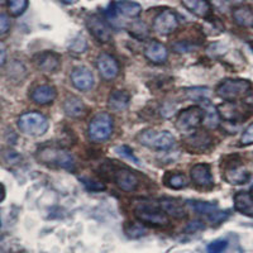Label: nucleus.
Returning <instances> with one entry per match:
<instances>
[{
	"label": "nucleus",
	"instance_id": "nucleus-1",
	"mask_svg": "<svg viewBox=\"0 0 253 253\" xmlns=\"http://www.w3.org/2000/svg\"><path fill=\"white\" fill-rule=\"evenodd\" d=\"M36 158L40 164L49 167L63 169L67 171H72L75 169V160L71 153L57 146L41 147L36 152Z\"/></svg>",
	"mask_w": 253,
	"mask_h": 253
},
{
	"label": "nucleus",
	"instance_id": "nucleus-2",
	"mask_svg": "<svg viewBox=\"0 0 253 253\" xmlns=\"http://www.w3.org/2000/svg\"><path fill=\"white\" fill-rule=\"evenodd\" d=\"M134 215L142 223L155 225V227H165L170 221L166 214L160 209L158 203H151L143 200L141 203H135L134 205Z\"/></svg>",
	"mask_w": 253,
	"mask_h": 253
},
{
	"label": "nucleus",
	"instance_id": "nucleus-3",
	"mask_svg": "<svg viewBox=\"0 0 253 253\" xmlns=\"http://www.w3.org/2000/svg\"><path fill=\"white\" fill-rule=\"evenodd\" d=\"M216 95L225 101H236L246 98L251 92V83L243 79H227L221 81L215 89Z\"/></svg>",
	"mask_w": 253,
	"mask_h": 253
},
{
	"label": "nucleus",
	"instance_id": "nucleus-4",
	"mask_svg": "<svg viewBox=\"0 0 253 253\" xmlns=\"http://www.w3.org/2000/svg\"><path fill=\"white\" fill-rule=\"evenodd\" d=\"M18 128L24 134L40 137L48 130L49 123L43 114L37 112H27L23 113L18 119Z\"/></svg>",
	"mask_w": 253,
	"mask_h": 253
},
{
	"label": "nucleus",
	"instance_id": "nucleus-5",
	"mask_svg": "<svg viewBox=\"0 0 253 253\" xmlns=\"http://www.w3.org/2000/svg\"><path fill=\"white\" fill-rule=\"evenodd\" d=\"M114 130V119L109 113L101 112L95 114L89 123V137L94 142H104L109 139Z\"/></svg>",
	"mask_w": 253,
	"mask_h": 253
},
{
	"label": "nucleus",
	"instance_id": "nucleus-6",
	"mask_svg": "<svg viewBox=\"0 0 253 253\" xmlns=\"http://www.w3.org/2000/svg\"><path fill=\"white\" fill-rule=\"evenodd\" d=\"M137 141L142 146L152 148V150L165 151L175 144V137L169 130L144 129L137 135Z\"/></svg>",
	"mask_w": 253,
	"mask_h": 253
},
{
	"label": "nucleus",
	"instance_id": "nucleus-7",
	"mask_svg": "<svg viewBox=\"0 0 253 253\" xmlns=\"http://www.w3.org/2000/svg\"><path fill=\"white\" fill-rule=\"evenodd\" d=\"M204 121V109L198 105H193L178 113L175 119L176 129L180 132H191L195 130Z\"/></svg>",
	"mask_w": 253,
	"mask_h": 253
},
{
	"label": "nucleus",
	"instance_id": "nucleus-8",
	"mask_svg": "<svg viewBox=\"0 0 253 253\" xmlns=\"http://www.w3.org/2000/svg\"><path fill=\"white\" fill-rule=\"evenodd\" d=\"M214 143L213 137L205 130H196L190 133L182 139V144L190 153H205Z\"/></svg>",
	"mask_w": 253,
	"mask_h": 253
},
{
	"label": "nucleus",
	"instance_id": "nucleus-9",
	"mask_svg": "<svg viewBox=\"0 0 253 253\" xmlns=\"http://www.w3.org/2000/svg\"><path fill=\"white\" fill-rule=\"evenodd\" d=\"M86 27L89 29L90 35L95 40H98L100 43H107V42H109L112 40V27L109 26L107 19H104L101 15L92 14L90 17H87Z\"/></svg>",
	"mask_w": 253,
	"mask_h": 253
},
{
	"label": "nucleus",
	"instance_id": "nucleus-10",
	"mask_svg": "<svg viewBox=\"0 0 253 253\" xmlns=\"http://www.w3.org/2000/svg\"><path fill=\"white\" fill-rule=\"evenodd\" d=\"M178 17L173 10L166 9L158 13L153 19V31L161 36H169L177 29Z\"/></svg>",
	"mask_w": 253,
	"mask_h": 253
},
{
	"label": "nucleus",
	"instance_id": "nucleus-11",
	"mask_svg": "<svg viewBox=\"0 0 253 253\" xmlns=\"http://www.w3.org/2000/svg\"><path fill=\"white\" fill-rule=\"evenodd\" d=\"M142 12L141 4L134 1H115L109 5L108 15L110 19H117L118 17L137 18Z\"/></svg>",
	"mask_w": 253,
	"mask_h": 253
},
{
	"label": "nucleus",
	"instance_id": "nucleus-12",
	"mask_svg": "<svg viewBox=\"0 0 253 253\" xmlns=\"http://www.w3.org/2000/svg\"><path fill=\"white\" fill-rule=\"evenodd\" d=\"M33 63L42 72L53 74L60 69L61 57L58 53L53 51H43L33 56Z\"/></svg>",
	"mask_w": 253,
	"mask_h": 253
},
{
	"label": "nucleus",
	"instance_id": "nucleus-13",
	"mask_svg": "<svg viewBox=\"0 0 253 253\" xmlns=\"http://www.w3.org/2000/svg\"><path fill=\"white\" fill-rule=\"evenodd\" d=\"M190 177L194 184L203 189H211L214 186L213 175L208 164H196L190 170Z\"/></svg>",
	"mask_w": 253,
	"mask_h": 253
},
{
	"label": "nucleus",
	"instance_id": "nucleus-14",
	"mask_svg": "<svg viewBox=\"0 0 253 253\" xmlns=\"http://www.w3.org/2000/svg\"><path fill=\"white\" fill-rule=\"evenodd\" d=\"M96 67H98L100 75L105 80H113L118 76L119 65L114 57L109 53H100L96 58Z\"/></svg>",
	"mask_w": 253,
	"mask_h": 253
},
{
	"label": "nucleus",
	"instance_id": "nucleus-15",
	"mask_svg": "<svg viewBox=\"0 0 253 253\" xmlns=\"http://www.w3.org/2000/svg\"><path fill=\"white\" fill-rule=\"evenodd\" d=\"M115 185L126 193H132L138 187V178L128 169H118L114 173Z\"/></svg>",
	"mask_w": 253,
	"mask_h": 253
},
{
	"label": "nucleus",
	"instance_id": "nucleus-16",
	"mask_svg": "<svg viewBox=\"0 0 253 253\" xmlns=\"http://www.w3.org/2000/svg\"><path fill=\"white\" fill-rule=\"evenodd\" d=\"M71 83L76 89L86 91L91 89L94 85V75L87 67H75L71 72Z\"/></svg>",
	"mask_w": 253,
	"mask_h": 253
},
{
	"label": "nucleus",
	"instance_id": "nucleus-17",
	"mask_svg": "<svg viewBox=\"0 0 253 253\" xmlns=\"http://www.w3.org/2000/svg\"><path fill=\"white\" fill-rule=\"evenodd\" d=\"M216 109H218L219 117L224 119V121L229 122V123L242 122L246 118L243 109L239 107L238 104L234 103V101H224L220 105H218Z\"/></svg>",
	"mask_w": 253,
	"mask_h": 253
},
{
	"label": "nucleus",
	"instance_id": "nucleus-18",
	"mask_svg": "<svg viewBox=\"0 0 253 253\" xmlns=\"http://www.w3.org/2000/svg\"><path fill=\"white\" fill-rule=\"evenodd\" d=\"M158 207L166 215H170L175 219H182L186 216V209L178 199L162 198L158 200Z\"/></svg>",
	"mask_w": 253,
	"mask_h": 253
},
{
	"label": "nucleus",
	"instance_id": "nucleus-19",
	"mask_svg": "<svg viewBox=\"0 0 253 253\" xmlns=\"http://www.w3.org/2000/svg\"><path fill=\"white\" fill-rule=\"evenodd\" d=\"M224 178L232 185H241L248 181L250 172H248L247 169L241 164V161H238L237 164L234 162V164L228 165L227 169H225L224 171Z\"/></svg>",
	"mask_w": 253,
	"mask_h": 253
},
{
	"label": "nucleus",
	"instance_id": "nucleus-20",
	"mask_svg": "<svg viewBox=\"0 0 253 253\" xmlns=\"http://www.w3.org/2000/svg\"><path fill=\"white\" fill-rule=\"evenodd\" d=\"M144 56L148 61L153 63H164L167 60V56H169V51H167L166 46L162 44L161 42L158 41H151L147 43V46L144 47Z\"/></svg>",
	"mask_w": 253,
	"mask_h": 253
},
{
	"label": "nucleus",
	"instance_id": "nucleus-21",
	"mask_svg": "<svg viewBox=\"0 0 253 253\" xmlns=\"http://www.w3.org/2000/svg\"><path fill=\"white\" fill-rule=\"evenodd\" d=\"M56 96H57L56 87L52 86V85H47V84L35 87L31 94L32 100L36 104H40V105H48V104L53 103Z\"/></svg>",
	"mask_w": 253,
	"mask_h": 253
},
{
	"label": "nucleus",
	"instance_id": "nucleus-22",
	"mask_svg": "<svg viewBox=\"0 0 253 253\" xmlns=\"http://www.w3.org/2000/svg\"><path fill=\"white\" fill-rule=\"evenodd\" d=\"M63 112L70 118H80L85 113V104L76 95H70L63 101Z\"/></svg>",
	"mask_w": 253,
	"mask_h": 253
},
{
	"label": "nucleus",
	"instance_id": "nucleus-23",
	"mask_svg": "<svg viewBox=\"0 0 253 253\" xmlns=\"http://www.w3.org/2000/svg\"><path fill=\"white\" fill-rule=\"evenodd\" d=\"M130 95L126 90H114L109 95L108 105L114 112H123L129 107Z\"/></svg>",
	"mask_w": 253,
	"mask_h": 253
},
{
	"label": "nucleus",
	"instance_id": "nucleus-24",
	"mask_svg": "<svg viewBox=\"0 0 253 253\" xmlns=\"http://www.w3.org/2000/svg\"><path fill=\"white\" fill-rule=\"evenodd\" d=\"M234 209L243 215L253 218V196L246 191L237 193L234 195Z\"/></svg>",
	"mask_w": 253,
	"mask_h": 253
},
{
	"label": "nucleus",
	"instance_id": "nucleus-25",
	"mask_svg": "<svg viewBox=\"0 0 253 253\" xmlns=\"http://www.w3.org/2000/svg\"><path fill=\"white\" fill-rule=\"evenodd\" d=\"M233 19L236 24L245 28H253V8L239 5L233 9Z\"/></svg>",
	"mask_w": 253,
	"mask_h": 253
},
{
	"label": "nucleus",
	"instance_id": "nucleus-26",
	"mask_svg": "<svg viewBox=\"0 0 253 253\" xmlns=\"http://www.w3.org/2000/svg\"><path fill=\"white\" fill-rule=\"evenodd\" d=\"M182 5L191 12L193 14L198 15L200 18H208L211 13V6L208 1L204 0H184Z\"/></svg>",
	"mask_w": 253,
	"mask_h": 253
},
{
	"label": "nucleus",
	"instance_id": "nucleus-27",
	"mask_svg": "<svg viewBox=\"0 0 253 253\" xmlns=\"http://www.w3.org/2000/svg\"><path fill=\"white\" fill-rule=\"evenodd\" d=\"M205 110H204V121L203 123L210 128V129H215L220 124V117H219L218 109L214 107L213 104H210L209 100L204 101Z\"/></svg>",
	"mask_w": 253,
	"mask_h": 253
},
{
	"label": "nucleus",
	"instance_id": "nucleus-28",
	"mask_svg": "<svg viewBox=\"0 0 253 253\" xmlns=\"http://www.w3.org/2000/svg\"><path fill=\"white\" fill-rule=\"evenodd\" d=\"M164 184L172 190H181L186 187L187 178L181 172H167L164 176Z\"/></svg>",
	"mask_w": 253,
	"mask_h": 253
},
{
	"label": "nucleus",
	"instance_id": "nucleus-29",
	"mask_svg": "<svg viewBox=\"0 0 253 253\" xmlns=\"http://www.w3.org/2000/svg\"><path fill=\"white\" fill-rule=\"evenodd\" d=\"M128 32L133 38L138 41H144L148 36H150V31H148V27L146 26V23L141 22V20H135L134 23L130 24L128 27Z\"/></svg>",
	"mask_w": 253,
	"mask_h": 253
},
{
	"label": "nucleus",
	"instance_id": "nucleus-30",
	"mask_svg": "<svg viewBox=\"0 0 253 253\" xmlns=\"http://www.w3.org/2000/svg\"><path fill=\"white\" fill-rule=\"evenodd\" d=\"M191 208L195 210L198 214H203V215H211L218 210V205L213 204V203H205V202H191L190 203Z\"/></svg>",
	"mask_w": 253,
	"mask_h": 253
},
{
	"label": "nucleus",
	"instance_id": "nucleus-31",
	"mask_svg": "<svg viewBox=\"0 0 253 253\" xmlns=\"http://www.w3.org/2000/svg\"><path fill=\"white\" fill-rule=\"evenodd\" d=\"M8 10L10 13V15L13 17H19V15L23 14L26 12V9L28 8L29 3L27 0H10L8 1Z\"/></svg>",
	"mask_w": 253,
	"mask_h": 253
},
{
	"label": "nucleus",
	"instance_id": "nucleus-32",
	"mask_svg": "<svg viewBox=\"0 0 253 253\" xmlns=\"http://www.w3.org/2000/svg\"><path fill=\"white\" fill-rule=\"evenodd\" d=\"M209 90L204 89V87H196V89H189L186 90V94L190 99H193V100H198V101H208L207 95L209 94Z\"/></svg>",
	"mask_w": 253,
	"mask_h": 253
},
{
	"label": "nucleus",
	"instance_id": "nucleus-33",
	"mask_svg": "<svg viewBox=\"0 0 253 253\" xmlns=\"http://www.w3.org/2000/svg\"><path fill=\"white\" fill-rule=\"evenodd\" d=\"M124 230H126V236H129L130 238H139V237H143L147 233L146 228L139 224H133V223L126 225Z\"/></svg>",
	"mask_w": 253,
	"mask_h": 253
},
{
	"label": "nucleus",
	"instance_id": "nucleus-34",
	"mask_svg": "<svg viewBox=\"0 0 253 253\" xmlns=\"http://www.w3.org/2000/svg\"><path fill=\"white\" fill-rule=\"evenodd\" d=\"M80 180L84 186L86 187L87 190H90V191H103V190H105V185L103 182L96 181L92 177H86L85 176V177H81Z\"/></svg>",
	"mask_w": 253,
	"mask_h": 253
},
{
	"label": "nucleus",
	"instance_id": "nucleus-35",
	"mask_svg": "<svg viewBox=\"0 0 253 253\" xmlns=\"http://www.w3.org/2000/svg\"><path fill=\"white\" fill-rule=\"evenodd\" d=\"M86 47H87L86 40H85V37H84L83 35H79L78 37L74 38L71 42V44H70V49H71L72 52H76V53L85 52Z\"/></svg>",
	"mask_w": 253,
	"mask_h": 253
},
{
	"label": "nucleus",
	"instance_id": "nucleus-36",
	"mask_svg": "<svg viewBox=\"0 0 253 253\" xmlns=\"http://www.w3.org/2000/svg\"><path fill=\"white\" fill-rule=\"evenodd\" d=\"M115 152L118 153L119 156H122L123 158H126V160H130V161H133L134 164L137 165H141V162H139V160L134 156V153H133V151L130 150L129 147L128 146H119L115 148Z\"/></svg>",
	"mask_w": 253,
	"mask_h": 253
},
{
	"label": "nucleus",
	"instance_id": "nucleus-37",
	"mask_svg": "<svg viewBox=\"0 0 253 253\" xmlns=\"http://www.w3.org/2000/svg\"><path fill=\"white\" fill-rule=\"evenodd\" d=\"M228 247V242L224 239H218V241L211 242L207 247L208 253H223Z\"/></svg>",
	"mask_w": 253,
	"mask_h": 253
},
{
	"label": "nucleus",
	"instance_id": "nucleus-38",
	"mask_svg": "<svg viewBox=\"0 0 253 253\" xmlns=\"http://www.w3.org/2000/svg\"><path fill=\"white\" fill-rule=\"evenodd\" d=\"M10 27H12V22H10L9 15L0 13V38L5 37L8 35Z\"/></svg>",
	"mask_w": 253,
	"mask_h": 253
},
{
	"label": "nucleus",
	"instance_id": "nucleus-39",
	"mask_svg": "<svg viewBox=\"0 0 253 253\" xmlns=\"http://www.w3.org/2000/svg\"><path fill=\"white\" fill-rule=\"evenodd\" d=\"M241 144L242 146H251V144H253V124L247 126V129L243 132L241 137Z\"/></svg>",
	"mask_w": 253,
	"mask_h": 253
},
{
	"label": "nucleus",
	"instance_id": "nucleus-40",
	"mask_svg": "<svg viewBox=\"0 0 253 253\" xmlns=\"http://www.w3.org/2000/svg\"><path fill=\"white\" fill-rule=\"evenodd\" d=\"M228 216H229V213H228V211H220V210H216L215 213H213L211 215L208 216V219H209L213 224H220L221 221H224Z\"/></svg>",
	"mask_w": 253,
	"mask_h": 253
},
{
	"label": "nucleus",
	"instance_id": "nucleus-41",
	"mask_svg": "<svg viewBox=\"0 0 253 253\" xmlns=\"http://www.w3.org/2000/svg\"><path fill=\"white\" fill-rule=\"evenodd\" d=\"M204 228H205V224L202 220H193V221H190L189 224L185 227V230H186L187 233H196V232L203 230Z\"/></svg>",
	"mask_w": 253,
	"mask_h": 253
},
{
	"label": "nucleus",
	"instance_id": "nucleus-42",
	"mask_svg": "<svg viewBox=\"0 0 253 253\" xmlns=\"http://www.w3.org/2000/svg\"><path fill=\"white\" fill-rule=\"evenodd\" d=\"M5 160L8 164H17L20 160V156L15 151H6Z\"/></svg>",
	"mask_w": 253,
	"mask_h": 253
},
{
	"label": "nucleus",
	"instance_id": "nucleus-43",
	"mask_svg": "<svg viewBox=\"0 0 253 253\" xmlns=\"http://www.w3.org/2000/svg\"><path fill=\"white\" fill-rule=\"evenodd\" d=\"M6 61V47L3 42H0V67L3 66Z\"/></svg>",
	"mask_w": 253,
	"mask_h": 253
},
{
	"label": "nucleus",
	"instance_id": "nucleus-44",
	"mask_svg": "<svg viewBox=\"0 0 253 253\" xmlns=\"http://www.w3.org/2000/svg\"><path fill=\"white\" fill-rule=\"evenodd\" d=\"M243 104H245V107L247 108L248 110H253V92H250V94L243 99Z\"/></svg>",
	"mask_w": 253,
	"mask_h": 253
},
{
	"label": "nucleus",
	"instance_id": "nucleus-45",
	"mask_svg": "<svg viewBox=\"0 0 253 253\" xmlns=\"http://www.w3.org/2000/svg\"><path fill=\"white\" fill-rule=\"evenodd\" d=\"M5 196H6V189L5 186H4V184L0 182V203L3 202L4 199H5Z\"/></svg>",
	"mask_w": 253,
	"mask_h": 253
},
{
	"label": "nucleus",
	"instance_id": "nucleus-46",
	"mask_svg": "<svg viewBox=\"0 0 253 253\" xmlns=\"http://www.w3.org/2000/svg\"><path fill=\"white\" fill-rule=\"evenodd\" d=\"M251 191H252V194H251V195H252V196H253V187H252V190H251Z\"/></svg>",
	"mask_w": 253,
	"mask_h": 253
},
{
	"label": "nucleus",
	"instance_id": "nucleus-47",
	"mask_svg": "<svg viewBox=\"0 0 253 253\" xmlns=\"http://www.w3.org/2000/svg\"><path fill=\"white\" fill-rule=\"evenodd\" d=\"M0 227H1V220H0Z\"/></svg>",
	"mask_w": 253,
	"mask_h": 253
},
{
	"label": "nucleus",
	"instance_id": "nucleus-48",
	"mask_svg": "<svg viewBox=\"0 0 253 253\" xmlns=\"http://www.w3.org/2000/svg\"><path fill=\"white\" fill-rule=\"evenodd\" d=\"M251 46H252V48H253V43H252V44H251Z\"/></svg>",
	"mask_w": 253,
	"mask_h": 253
}]
</instances>
